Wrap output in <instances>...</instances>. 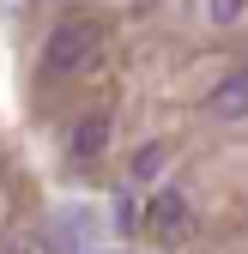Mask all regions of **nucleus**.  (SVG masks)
Instances as JSON below:
<instances>
[{
    "label": "nucleus",
    "instance_id": "1",
    "mask_svg": "<svg viewBox=\"0 0 248 254\" xmlns=\"http://www.w3.org/2000/svg\"><path fill=\"white\" fill-rule=\"evenodd\" d=\"M91 61H97V30L85 18H61L43 37V67L49 73H85Z\"/></svg>",
    "mask_w": 248,
    "mask_h": 254
},
{
    "label": "nucleus",
    "instance_id": "2",
    "mask_svg": "<svg viewBox=\"0 0 248 254\" xmlns=\"http://www.w3.org/2000/svg\"><path fill=\"white\" fill-rule=\"evenodd\" d=\"M145 224L158 230L164 242H176L182 230L194 224V206H188V194H182V188H164V194H151V206H145Z\"/></svg>",
    "mask_w": 248,
    "mask_h": 254
},
{
    "label": "nucleus",
    "instance_id": "3",
    "mask_svg": "<svg viewBox=\"0 0 248 254\" xmlns=\"http://www.w3.org/2000/svg\"><path fill=\"white\" fill-rule=\"evenodd\" d=\"M206 109L218 115V121H248V73L218 79V85H212V97H206Z\"/></svg>",
    "mask_w": 248,
    "mask_h": 254
},
{
    "label": "nucleus",
    "instance_id": "4",
    "mask_svg": "<svg viewBox=\"0 0 248 254\" xmlns=\"http://www.w3.org/2000/svg\"><path fill=\"white\" fill-rule=\"evenodd\" d=\"M103 151H109V115H85L73 127V157L91 164V157H103Z\"/></svg>",
    "mask_w": 248,
    "mask_h": 254
},
{
    "label": "nucleus",
    "instance_id": "5",
    "mask_svg": "<svg viewBox=\"0 0 248 254\" xmlns=\"http://www.w3.org/2000/svg\"><path fill=\"white\" fill-rule=\"evenodd\" d=\"M164 164H170V145H164V139H145V145L133 151L127 176H133V182H151V176H164Z\"/></svg>",
    "mask_w": 248,
    "mask_h": 254
},
{
    "label": "nucleus",
    "instance_id": "6",
    "mask_svg": "<svg viewBox=\"0 0 248 254\" xmlns=\"http://www.w3.org/2000/svg\"><path fill=\"white\" fill-rule=\"evenodd\" d=\"M0 254H55V236L37 230V224H24V230H12L6 242H0Z\"/></svg>",
    "mask_w": 248,
    "mask_h": 254
},
{
    "label": "nucleus",
    "instance_id": "7",
    "mask_svg": "<svg viewBox=\"0 0 248 254\" xmlns=\"http://www.w3.org/2000/svg\"><path fill=\"white\" fill-rule=\"evenodd\" d=\"M242 6H248V0H206V18H212V24H236Z\"/></svg>",
    "mask_w": 248,
    "mask_h": 254
},
{
    "label": "nucleus",
    "instance_id": "8",
    "mask_svg": "<svg viewBox=\"0 0 248 254\" xmlns=\"http://www.w3.org/2000/svg\"><path fill=\"white\" fill-rule=\"evenodd\" d=\"M115 224H121V230H133V224H139V212H133V200H121V206H115Z\"/></svg>",
    "mask_w": 248,
    "mask_h": 254
},
{
    "label": "nucleus",
    "instance_id": "9",
    "mask_svg": "<svg viewBox=\"0 0 248 254\" xmlns=\"http://www.w3.org/2000/svg\"><path fill=\"white\" fill-rule=\"evenodd\" d=\"M121 6H133V12H145V6H151V0H121Z\"/></svg>",
    "mask_w": 248,
    "mask_h": 254
}]
</instances>
